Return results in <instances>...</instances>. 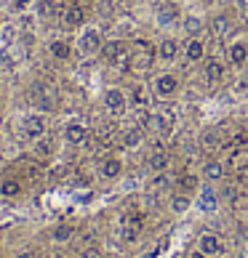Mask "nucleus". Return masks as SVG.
<instances>
[{"label": "nucleus", "mask_w": 248, "mask_h": 258, "mask_svg": "<svg viewBox=\"0 0 248 258\" xmlns=\"http://www.w3.org/2000/svg\"><path fill=\"white\" fill-rule=\"evenodd\" d=\"M155 59H158V45H152L150 40H139V43L131 48L128 70H131V72H147V70H152Z\"/></svg>", "instance_id": "obj_1"}, {"label": "nucleus", "mask_w": 248, "mask_h": 258, "mask_svg": "<svg viewBox=\"0 0 248 258\" xmlns=\"http://www.w3.org/2000/svg\"><path fill=\"white\" fill-rule=\"evenodd\" d=\"M30 99L40 112H54L56 104H59V88L51 85V83H32Z\"/></svg>", "instance_id": "obj_2"}, {"label": "nucleus", "mask_w": 248, "mask_h": 258, "mask_svg": "<svg viewBox=\"0 0 248 258\" xmlns=\"http://www.w3.org/2000/svg\"><path fill=\"white\" fill-rule=\"evenodd\" d=\"M99 56H102V61H107L110 67H118V70H120V67H128L131 48L123 40H104Z\"/></svg>", "instance_id": "obj_3"}, {"label": "nucleus", "mask_w": 248, "mask_h": 258, "mask_svg": "<svg viewBox=\"0 0 248 258\" xmlns=\"http://www.w3.org/2000/svg\"><path fill=\"white\" fill-rule=\"evenodd\" d=\"M152 93H155V99H160V101H168V99H174L176 93H179V78L174 72H158L155 78H152Z\"/></svg>", "instance_id": "obj_4"}, {"label": "nucleus", "mask_w": 248, "mask_h": 258, "mask_svg": "<svg viewBox=\"0 0 248 258\" xmlns=\"http://www.w3.org/2000/svg\"><path fill=\"white\" fill-rule=\"evenodd\" d=\"M102 45H104V40H102V32L96 27H83L78 35V53L80 56H99Z\"/></svg>", "instance_id": "obj_5"}, {"label": "nucleus", "mask_w": 248, "mask_h": 258, "mask_svg": "<svg viewBox=\"0 0 248 258\" xmlns=\"http://www.w3.org/2000/svg\"><path fill=\"white\" fill-rule=\"evenodd\" d=\"M171 128H174V120H171V114H163V112H147L144 114V131H150L152 136L158 139H166Z\"/></svg>", "instance_id": "obj_6"}, {"label": "nucleus", "mask_w": 248, "mask_h": 258, "mask_svg": "<svg viewBox=\"0 0 248 258\" xmlns=\"http://www.w3.org/2000/svg\"><path fill=\"white\" fill-rule=\"evenodd\" d=\"M128 96L126 91L118 88V85H110L107 91H104V109H107L110 114H126L128 112Z\"/></svg>", "instance_id": "obj_7"}, {"label": "nucleus", "mask_w": 248, "mask_h": 258, "mask_svg": "<svg viewBox=\"0 0 248 258\" xmlns=\"http://www.w3.org/2000/svg\"><path fill=\"white\" fill-rule=\"evenodd\" d=\"M141 224H144V218H141V213H126L120 218V237H123V242H139V237H141Z\"/></svg>", "instance_id": "obj_8"}, {"label": "nucleus", "mask_w": 248, "mask_h": 258, "mask_svg": "<svg viewBox=\"0 0 248 258\" xmlns=\"http://www.w3.org/2000/svg\"><path fill=\"white\" fill-rule=\"evenodd\" d=\"M45 128H48V120H45L43 112H30V114L22 117V133L27 139H32V141L45 136Z\"/></svg>", "instance_id": "obj_9"}, {"label": "nucleus", "mask_w": 248, "mask_h": 258, "mask_svg": "<svg viewBox=\"0 0 248 258\" xmlns=\"http://www.w3.org/2000/svg\"><path fill=\"white\" fill-rule=\"evenodd\" d=\"M59 19H62L64 30H83V27H85V8L80 3L64 6V11H62Z\"/></svg>", "instance_id": "obj_10"}, {"label": "nucleus", "mask_w": 248, "mask_h": 258, "mask_svg": "<svg viewBox=\"0 0 248 258\" xmlns=\"http://www.w3.org/2000/svg\"><path fill=\"white\" fill-rule=\"evenodd\" d=\"M128 99L136 109H141V114H147V109L152 107V99H155V93H152V88H147V85L141 83H133L128 88Z\"/></svg>", "instance_id": "obj_11"}, {"label": "nucleus", "mask_w": 248, "mask_h": 258, "mask_svg": "<svg viewBox=\"0 0 248 258\" xmlns=\"http://www.w3.org/2000/svg\"><path fill=\"white\" fill-rule=\"evenodd\" d=\"M227 78V64L219 59V56H206V67H203V80L211 83V85H219Z\"/></svg>", "instance_id": "obj_12"}, {"label": "nucleus", "mask_w": 248, "mask_h": 258, "mask_svg": "<svg viewBox=\"0 0 248 258\" xmlns=\"http://www.w3.org/2000/svg\"><path fill=\"white\" fill-rule=\"evenodd\" d=\"M197 253L206 255V258H216V255H224V242L219 240L216 234L206 232L197 237Z\"/></svg>", "instance_id": "obj_13"}, {"label": "nucleus", "mask_w": 248, "mask_h": 258, "mask_svg": "<svg viewBox=\"0 0 248 258\" xmlns=\"http://www.w3.org/2000/svg\"><path fill=\"white\" fill-rule=\"evenodd\" d=\"M88 136H91V131L78 120H70L64 125V139H67V144H72V147H83L85 141H88Z\"/></svg>", "instance_id": "obj_14"}, {"label": "nucleus", "mask_w": 248, "mask_h": 258, "mask_svg": "<svg viewBox=\"0 0 248 258\" xmlns=\"http://www.w3.org/2000/svg\"><path fill=\"white\" fill-rule=\"evenodd\" d=\"M155 19H158V24H160V27H174V24L182 22V11L176 8V3H171V0H166V3H160L158 14H155Z\"/></svg>", "instance_id": "obj_15"}, {"label": "nucleus", "mask_w": 248, "mask_h": 258, "mask_svg": "<svg viewBox=\"0 0 248 258\" xmlns=\"http://www.w3.org/2000/svg\"><path fill=\"white\" fill-rule=\"evenodd\" d=\"M206 59V40L203 37H189V40L184 43V61L189 64H197V61H203Z\"/></svg>", "instance_id": "obj_16"}, {"label": "nucleus", "mask_w": 248, "mask_h": 258, "mask_svg": "<svg viewBox=\"0 0 248 258\" xmlns=\"http://www.w3.org/2000/svg\"><path fill=\"white\" fill-rule=\"evenodd\" d=\"M48 53L54 56L56 61H70L75 48H72L70 40H64V37H54V40H48Z\"/></svg>", "instance_id": "obj_17"}, {"label": "nucleus", "mask_w": 248, "mask_h": 258, "mask_svg": "<svg viewBox=\"0 0 248 258\" xmlns=\"http://www.w3.org/2000/svg\"><path fill=\"white\" fill-rule=\"evenodd\" d=\"M179 51H182V45H179L176 37H163V40L158 43V59H160V61H166V64L176 61Z\"/></svg>", "instance_id": "obj_18"}, {"label": "nucleus", "mask_w": 248, "mask_h": 258, "mask_svg": "<svg viewBox=\"0 0 248 258\" xmlns=\"http://www.w3.org/2000/svg\"><path fill=\"white\" fill-rule=\"evenodd\" d=\"M197 208L203 210V213H216V210H219V195L214 192L211 186H200V192H197Z\"/></svg>", "instance_id": "obj_19"}, {"label": "nucleus", "mask_w": 248, "mask_h": 258, "mask_svg": "<svg viewBox=\"0 0 248 258\" xmlns=\"http://www.w3.org/2000/svg\"><path fill=\"white\" fill-rule=\"evenodd\" d=\"M227 59L232 67L248 64V40H235L232 45H227Z\"/></svg>", "instance_id": "obj_20"}, {"label": "nucleus", "mask_w": 248, "mask_h": 258, "mask_svg": "<svg viewBox=\"0 0 248 258\" xmlns=\"http://www.w3.org/2000/svg\"><path fill=\"white\" fill-rule=\"evenodd\" d=\"M224 176H227V165L222 160H208L203 165V178L208 184H219V181H224Z\"/></svg>", "instance_id": "obj_21"}, {"label": "nucleus", "mask_w": 248, "mask_h": 258, "mask_svg": "<svg viewBox=\"0 0 248 258\" xmlns=\"http://www.w3.org/2000/svg\"><path fill=\"white\" fill-rule=\"evenodd\" d=\"M182 30H184V35H189V37H197L200 32L206 30V19L200 16V14H184L182 16Z\"/></svg>", "instance_id": "obj_22"}, {"label": "nucleus", "mask_w": 248, "mask_h": 258, "mask_svg": "<svg viewBox=\"0 0 248 258\" xmlns=\"http://www.w3.org/2000/svg\"><path fill=\"white\" fill-rule=\"evenodd\" d=\"M141 141H144V136H141V128H126V131H120V147L123 149H128V152H136L141 147Z\"/></svg>", "instance_id": "obj_23"}, {"label": "nucleus", "mask_w": 248, "mask_h": 258, "mask_svg": "<svg viewBox=\"0 0 248 258\" xmlns=\"http://www.w3.org/2000/svg\"><path fill=\"white\" fill-rule=\"evenodd\" d=\"M99 173H102V178H107V181L120 178V176H123V160H120V157H107V160H102Z\"/></svg>", "instance_id": "obj_24"}, {"label": "nucleus", "mask_w": 248, "mask_h": 258, "mask_svg": "<svg viewBox=\"0 0 248 258\" xmlns=\"http://www.w3.org/2000/svg\"><path fill=\"white\" fill-rule=\"evenodd\" d=\"M168 162H171V157H168L166 149H152L150 157H147V165H150L152 173H163V170H168Z\"/></svg>", "instance_id": "obj_25"}, {"label": "nucleus", "mask_w": 248, "mask_h": 258, "mask_svg": "<svg viewBox=\"0 0 248 258\" xmlns=\"http://www.w3.org/2000/svg\"><path fill=\"white\" fill-rule=\"evenodd\" d=\"M176 189H179L182 195H189V197L197 195V192H200V176H195V173H182V176L176 178Z\"/></svg>", "instance_id": "obj_26"}, {"label": "nucleus", "mask_w": 248, "mask_h": 258, "mask_svg": "<svg viewBox=\"0 0 248 258\" xmlns=\"http://www.w3.org/2000/svg\"><path fill=\"white\" fill-rule=\"evenodd\" d=\"M35 11H37V16H43V19H56V16H62L64 6L56 3V0H37Z\"/></svg>", "instance_id": "obj_27"}, {"label": "nucleus", "mask_w": 248, "mask_h": 258, "mask_svg": "<svg viewBox=\"0 0 248 258\" xmlns=\"http://www.w3.org/2000/svg\"><path fill=\"white\" fill-rule=\"evenodd\" d=\"M211 32H214L216 40H227V35L232 32L230 19H227V16H216V19H211Z\"/></svg>", "instance_id": "obj_28"}, {"label": "nucleus", "mask_w": 248, "mask_h": 258, "mask_svg": "<svg viewBox=\"0 0 248 258\" xmlns=\"http://www.w3.org/2000/svg\"><path fill=\"white\" fill-rule=\"evenodd\" d=\"M75 237V226L72 224H59V226H54L51 229V240L56 245H64V242H70Z\"/></svg>", "instance_id": "obj_29"}, {"label": "nucleus", "mask_w": 248, "mask_h": 258, "mask_svg": "<svg viewBox=\"0 0 248 258\" xmlns=\"http://www.w3.org/2000/svg\"><path fill=\"white\" fill-rule=\"evenodd\" d=\"M189 205H192V197L189 195H182V192H176L174 197H171V213L174 216H184Z\"/></svg>", "instance_id": "obj_30"}, {"label": "nucleus", "mask_w": 248, "mask_h": 258, "mask_svg": "<svg viewBox=\"0 0 248 258\" xmlns=\"http://www.w3.org/2000/svg\"><path fill=\"white\" fill-rule=\"evenodd\" d=\"M200 144H203L206 152H219V149L224 147V139L219 136V131H206V133H203V141H200Z\"/></svg>", "instance_id": "obj_31"}, {"label": "nucleus", "mask_w": 248, "mask_h": 258, "mask_svg": "<svg viewBox=\"0 0 248 258\" xmlns=\"http://www.w3.org/2000/svg\"><path fill=\"white\" fill-rule=\"evenodd\" d=\"M0 195L8 197V200H14V197L22 195V184H19L16 178H3V181H0Z\"/></svg>", "instance_id": "obj_32"}, {"label": "nucleus", "mask_w": 248, "mask_h": 258, "mask_svg": "<svg viewBox=\"0 0 248 258\" xmlns=\"http://www.w3.org/2000/svg\"><path fill=\"white\" fill-rule=\"evenodd\" d=\"M32 152H35L37 157H51V152H54L51 139H48V136H40V139H35V141H32Z\"/></svg>", "instance_id": "obj_33"}, {"label": "nucleus", "mask_w": 248, "mask_h": 258, "mask_svg": "<svg viewBox=\"0 0 248 258\" xmlns=\"http://www.w3.org/2000/svg\"><path fill=\"white\" fill-rule=\"evenodd\" d=\"M168 186H171V178L166 176V170H163V173H158L155 181H152V189H168Z\"/></svg>", "instance_id": "obj_34"}, {"label": "nucleus", "mask_w": 248, "mask_h": 258, "mask_svg": "<svg viewBox=\"0 0 248 258\" xmlns=\"http://www.w3.org/2000/svg\"><path fill=\"white\" fill-rule=\"evenodd\" d=\"M232 173H235V181H237V184H248V165L232 170Z\"/></svg>", "instance_id": "obj_35"}, {"label": "nucleus", "mask_w": 248, "mask_h": 258, "mask_svg": "<svg viewBox=\"0 0 248 258\" xmlns=\"http://www.w3.org/2000/svg\"><path fill=\"white\" fill-rule=\"evenodd\" d=\"M14 258H35V255H32L30 250H19V253H16Z\"/></svg>", "instance_id": "obj_36"}, {"label": "nucleus", "mask_w": 248, "mask_h": 258, "mask_svg": "<svg viewBox=\"0 0 248 258\" xmlns=\"http://www.w3.org/2000/svg\"><path fill=\"white\" fill-rule=\"evenodd\" d=\"M83 258H99V250H85Z\"/></svg>", "instance_id": "obj_37"}]
</instances>
